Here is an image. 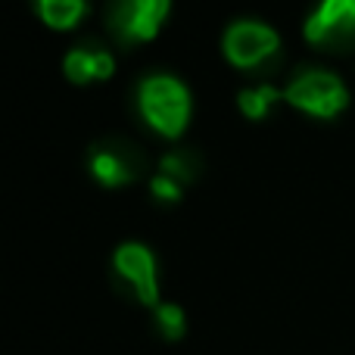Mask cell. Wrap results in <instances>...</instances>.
<instances>
[{"label":"cell","mask_w":355,"mask_h":355,"mask_svg":"<svg viewBox=\"0 0 355 355\" xmlns=\"http://www.w3.org/2000/svg\"><path fill=\"white\" fill-rule=\"evenodd\" d=\"M135 103L144 122L168 141L181 137L190 122V91L181 78L168 72L144 75L135 87Z\"/></svg>","instance_id":"6da1fadb"},{"label":"cell","mask_w":355,"mask_h":355,"mask_svg":"<svg viewBox=\"0 0 355 355\" xmlns=\"http://www.w3.org/2000/svg\"><path fill=\"white\" fill-rule=\"evenodd\" d=\"M221 50L240 72H268L281 60V35L259 19H237L225 28Z\"/></svg>","instance_id":"7a4b0ae2"},{"label":"cell","mask_w":355,"mask_h":355,"mask_svg":"<svg viewBox=\"0 0 355 355\" xmlns=\"http://www.w3.org/2000/svg\"><path fill=\"white\" fill-rule=\"evenodd\" d=\"M172 0H106L103 25L119 47H135L159 35Z\"/></svg>","instance_id":"3957f363"},{"label":"cell","mask_w":355,"mask_h":355,"mask_svg":"<svg viewBox=\"0 0 355 355\" xmlns=\"http://www.w3.org/2000/svg\"><path fill=\"white\" fill-rule=\"evenodd\" d=\"M284 100L315 119H337L349 106V91L340 81V75L327 72V69L306 66L284 87Z\"/></svg>","instance_id":"277c9868"},{"label":"cell","mask_w":355,"mask_h":355,"mask_svg":"<svg viewBox=\"0 0 355 355\" xmlns=\"http://www.w3.org/2000/svg\"><path fill=\"white\" fill-rule=\"evenodd\" d=\"M150 168L147 150L128 137H103L87 150V172L103 187H125L144 178Z\"/></svg>","instance_id":"5b68a950"},{"label":"cell","mask_w":355,"mask_h":355,"mask_svg":"<svg viewBox=\"0 0 355 355\" xmlns=\"http://www.w3.org/2000/svg\"><path fill=\"white\" fill-rule=\"evenodd\" d=\"M112 275L119 287L141 306H159V271H156V256L150 246L128 240L112 252Z\"/></svg>","instance_id":"8992f818"},{"label":"cell","mask_w":355,"mask_h":355,"mask_svg":"<svg viewBox=\"0 0 355 355\" xmlns=\"http://www.w3.org/2000/svg\"><path fill=\"white\" fill-rule=\"evenodd\" d=\"M302 35L318 50H331V53L355 50V0H321L309 12Z\"/></svg>","instance_id":"52a82bcc"},{"label":"cell","mask_w":355,"mask_h":355,"mask_svg":"<svg viewBox=\"0 0 355 355\" xmlns=\"http://www.w3.org/2000/svg\"><path fill=\"white\" fill-rule=\"evenodd\" d=\"M116 69V56L103 41H81L62 56V72L72 85L106 81Z\"/></svg>","instance_id":"ba28073f"},{"label":"cell","mask_w":355,"mask_h":355,"mask_svg":"<svg viewBox=\"0 0 355 355\" xmlns=\"http://www.w3.org/2000/svg\"><path fill=\"white\" fill-rule=\"evenodd\" d=\"M37 10V16L44 19V25L50 28H75L81 19L91 12V0H31Z\"/></svg>","instance_id":"9c48e42d"},{"label":"cell","mask_w":355,"mask_h":355,"mask_svg":"<svg viewBox=\"0 0 355 355\" xmlns=\"http://www.w3.org/2000/svg\"><path fill=\"white\" fill-rule=\"evenodd\" d=\"M159 172L178 181L181 187H187L202 175V156L193 147H175L159 159Z\"/></svg>","instance_id":"30bf717a"},{"label":"cell","mask_w":355,"mask_h":355,"mask_svg":"<svg viewBox=\"0 0 355 355\" xmlns=\"http://www.w3.org/2000/svg\"><path fill=\"white\" fill-rule=\"evenodd\" d=\"M277 100H284V91H277L275 85H268V81H262V85H252V87H243V91L237 94L240 112H243L246 119H252V122H262Z\"/></svg>","instance_id":"8fae6325"},{"label":"cell","mask_w":355,"mask_h":355,"mask_svg":"<svg viewBox=\"0 0 355 355\" xmlns=\"http://www.w3.org/2000/svg\"><path fill=\"white\" fill-rule=\"evenodd\" d=\"M153 324L159 331L162 340L168 343H178V340L187 334V318H184V309L175 306V302H159L153 312Z\"/></svg>","instance_id":"7c38bea8"},{"label":"cell","mask_w":355,"mask_h":355,"mask_svg":"<svg viewBox=\"0 0 355 355\" xmlns=\"http://www.w3.org/2000/svg\"><path fill=\"white\" fill-rule=\"evenodd\" d=\"M150 193H153L159 202H178L184 196V187L178 181H172L168 175L156 172L153 178H150Z\"/></svg>","instance_id":"4fadbf2b"}]
</instances>
